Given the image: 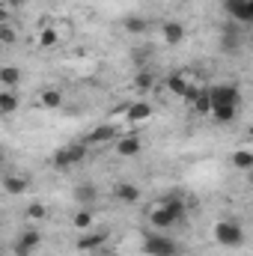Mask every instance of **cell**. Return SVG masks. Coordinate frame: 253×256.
I'll return each mask as SVG.
<instances>
[{"mask_svg":"<svg viewBox=\"0 0 253 256\" xmlns=\"http://www.w3.org/2000/svg\"><path fill=\"white\" fill-rule=\"evenodd\" d=\"M182 218H185V202H182V200H173V196L158 200V202L152 206V212H149V224H152L155 230H167V226L179 224Z\"/></svg>","mask_w":253,"mask_h":256,"instance_id":"6da1fadb","label":"cell"},{"mask_svg":"<svg viewBox=\"0 0 253 256\" xmlns=\"http://www.w3.org/2000/svg\"><path fill=\"white\" fill-rule=\"evenodd\" d=\"M212 236L220 248H242L244 244V230H242L238 220H218Z\"/></svg>","mask_w":253,"mask_h":256,"instance_id":"7a4b0ae2","label":"cell"},{"mask_svg":"<svg viewBox=\"0 0 253 256\" xmlns=\"http://www.w3.org/2000/svg\"><path fill=\"white\" fill-rule=\"evenodd\" d=\"M208 96V104L212 108H224V104H232V108H242V90L236 84H214L206 90Z\"/></svg>","mask_w":253,"mask_h":256,"instance_id":"3957f363","label":"cell"},{"mask_svg":"<svg viewBox=\"0 0 253 256\" xmlns=\"http://www.w3.org/2000/svg\"><path fill=\"white\" fill-rule=\"evenodd\" d=\"M143 254H146V256H176V254H179V248H176V242H173V238L152 232V236H146V238H143Z\"/></svg>","mask_w":253,"mask_h":256,"instance_id":"277c9868","label":"cell"},{"mask_svg":"<svg viewBox=\"0 0 253 256\" xmlns=\"http://www.w3.org/2000/svg\"><path fill=\"white\" fill-rule=\"evenodd\" d=\"M86 143L80 140V143H72V146H63L57 155H54V167H60V170H68V167H74V164H80L84 158H86Z\"/></svg>","mask_w":253,"mask_h":256,"instance_id":"5b68a950","label":"cell"},{"mask_svg":"<svg viewBox=\"0 0 253 256\" xmlns=\"http://www.w3.org/2000/svg\"><path fill=\"white\" fill-rule=\"evenodd\" d=\"M42 244V236H39V230H24V232H18L15 236V244H12V250H15V256H30L36 248Z\"/></svg>","mask_w":253,"mask_h":256,"instance_id":"8992f818","label":"cell"},{"mask_svg":"<svg viewBox=\"0 0 253 256\" xmlns=\"http://www.w3.org/2000/svg\"><path fill=\"white\" fill-rule=\"evenodd\" d=\"M167 86H170L173 96H182V98H188V102L196 96V90L190 86V74L188 72H176V74H170V78H167Z\"/></svg>","mask_w":253,"mask_h":256,"instance_id":"52a82bcc","label":"cell"},{"mask_svg":"<svg viewBox=\"0 0 253 256\" xmlns=\"http://www.w3.org/2000/svg\"><path fill=\"white\" fill-rule=\"evenodd\" d=\"M226 12L238 24H250L253 21V0H226Z\"/></svg>","mask_w":253,"mask_h":256,"instance_id":"ba28073f","label":"cell"},{"mask_svg":"<svg viewBox=\"0 0 253 256\" xmlns=\"http://www.w3.org/2000/svg\"><path fill=\"white\" fill-rule=\"evenodd\" d=\"M114 137H116V128L114 126H96L90 134H86L84 143H86V146H104V143H110Z\"/></svg>","mask_w":253,"mask_h":256,"instance_id":"9c48e42d","label":"cell"},{"mask_svg":"<svg viewBox=\"0 0 253 256\" xmlns=\"http://www.w3.org/2000/svg\"><path fill=\"white\" fill-rule=\"evenodd\" d=\"M146 120H152V108H149V104L137 102V104H128L126 108V122L128 126H140V122H146Z\"/></svg>","mask_w":253,"mask_h":256,"instance_id":"30bf717a","label":"cell"},{"mask_svg":"<svg viewBox=\"0 0 253 256\" xmlns=\"http://www.w3.org/2000/svg\"><path fill=\"white\" fill-rule=\"evenodd\" d=\"M161 39L167 45H182L185 42V27L179 21H167V24H161Z\"/></svg>","mask_w":253,"mask_h":256,"instance_id":"8fae6325","label":"cell"},{"mask_svg":"<svg viewBox=\"0 0 253 256\" xmlns=\"http://www.w3.org/2000/svg\"><path fill=\"white\" fill-rule=\"evenodd\" d=\"M140 149H143V143H140L137 134H126L122 140H116V155L120 158H134Z\"/></svg>","mask_w":253,"mask_h":256,"instance_id":"7c38bea8","label":"cell"},{"mask_svg":"<svg viewBox=\"0 0 253 256\" xmlns=\"http://www.w3.org/2000/svg\"><path fill=\"white\" fill-rule=\"evenodd\" d=\"M108 242V232H92V230H86L80 238H78V250H96V248H102Z\"/></svg>","mask_w":253,"mask_h":256,"instance_id":"4fadbf2b","label":"cell"},{"mask_svg":"<svg viewBox=\"0 0 253 256\" xmlns=\"http://www.w3.org/2000/svg\"><path fill=\"white\" fill-rule=\"evenodd\" d=\"M27 188H30V179L27 176H6L3 179V191L6 194H12V196H21V194H27Z\"/></svg>","mask_w":253,"mask_h":256,"instance_id":"5bb4252c","label":"cell"},{"mask_svg":"<svg viewBox=\"0 0 253 256\" xmlns=\"http://www.w3.org/2000/svg\"><path fill=\"white\" fill-rule=\"evenodd\" d=\"M114 196H116L120 202L131 206V202H137V200H140V188H137V185H131V182H122V185H116V188H114Z\"/></svg>","mask_w":253,"mask_h":256,"instance_id":"9a60e30c","label":"cell"},{"mask_svg":"<svg viewBox=\"0 0 253 256\" xmlns=\"http://www.w3.org/2000/svg\"><path fill=\"white\" fill-rule=\"evenodd\" d=\"M39 104L45 110H57V108H63V92L60 90H42L39 92Z\"/></svg>","mask_w":253,"mask_h":256,"instance_id":"2e32d148","label":"cell"},{"mask_svg":"<svg viewBox=\"0 0 253 256\" xmlns=\"http://www.w3.org/2000/svg\"><path fill=\"white\" fill-rule=\"evenodd\" d=\"M80 206H90V202H96L98 200V191H96V185H90V182H80L78 188H74V194H72Z\"/></svg>","mask_w":253,"mask_h":256,"instance_id":"e0dca14e","label":"cell"},{"mask_svg":"<svg viewBox=\"0 0 253 256\" xmlns=\"http://www.w3.org/2000/svg\"><path fill=\"white\" fill-rule=\"evenodd\" d=\"M232 167H236V170H244V173L253 170V152L248 146H242L238 152H232Z\"/></svg>","mask_w":253,"mask_h":256,"instance_id":"ac0fdd59","label":"cell"},{"mask_svg":"<svg viewBox=\"0 0 253 256\" xmlns=\"http://www.w3.org/2000/svg\"><path fill=\"white\" fill-rule=\"evenodd\" d=\"M18 80H21V72H18L15 66H3V68H0V86H3V90H15Z\"/></svg>","mask_w":253,"mask_h":256,"instance_id":"d6986e66","label":"cell"},{"mask_svg":"<svg viewBox=\"0 0 253 256\" xmlns=\"http://www.w3.org/2000/svg\"><path fill=\"white\" fill-rule=\"evenodd\" d=\"M18 104H21V98H18L15 90H3L0 92V114H15Z\"/></svg>","mask_w":253,"mask_h":256,"instance_id":"ffe728a7","label":"cell"},{"mask_svg":"<svg viewBox=\"0 0 253 256\" xmlns=\"http://www.w3.org/2000/svg\"><path fill=\"white\" fill-rule=\"evenodd\" d=\"M208 114H212V120H214V122H232V120L238 116V108H232V104H224V108H212Z\"/></svg>","mask_w":253,"mask_h":256,"instance_id":"44dd1931","label":"cell"},{"mask_svg":"<svg viewBox=\"0 0 253 256\" xmlns=\"http://www.w3.org/2000/svg\"><path fill=\"white\" fill-rule=\"evenodd\" d=\"M57 42H60V30H54V27L39 30V48H54Z\"/></svg>","mask_w":253,"mask_h":256,"instance_id":"7402d4cb","label":"cell"},{"mask_svg":"<svg viewBox=\"0 0 253 256\" xmlns=\"http://www.w3.org/2000/svg\"><path fill=\"white\" fill-rule=\"evenodd\" d=\"M74 226H78L80 232L92 230V212H90V208H80V212L74 214Z\"/></svg>","mask_w":253,"mask_h":256,"instance_id":"603a6c76","label":"cell"},{"mask_svg":"<svg viewBox=\"0 0 253 256\" xmlns=\"http://www.w3.org/2000/svg\"><path fill=\"white\" fill-rule=\"evenodd\" d=\"M190 102H194V110H196V114H208V110H212V104H208V96H206V90H200V92H196V96H194Z\"/></svg>","mask_w":253,"mask_h":256,"instance_id":"cb8c5ba5","label":"cell"},{"mask_svg":"<svg viewBox=\"0 0 253 256\" xmlns=\"http://www.w3.org/2000/svg\"><path fill=\"white\" fill-rule=\"evenodd\" d=\"M48 218V208L42 202H30L27 206V220H45Z\"/></svg>","mask_w":253,"mask_h":256,"instance_id":"d4e9b609","label":"cell"},{"mask_svg":"<svg viewBox=\"0 0 253 256\" xmlns=\"http://www.w3.org/2000/svg\"><path fill=\"white\" fill-rule=\"evenodd\" d=\"M126 30L128 33H143L146 30V21L143 18H126Z\"/></svg>","mask_w":253,"mask_h":256,"instance_id":"484cf974","label":"cell"},{"mask_svg":"<svg viewBox=\"0 0 253 256\" xmlns=\"http://www.w3.org/2000/svg\"><path fill=\"white\" fill-rule=\"evenodd\" d=\"M0 42H3V45H12V42H15V30L6 27V24H0Z\"/></svg>","mask_w":253,"mask_h":256,"instance_id":"4316f807","label":"cell"},{"mask_svg":"<svg viewBox=\"0 0 253 256\" xmlns=\"http://www.w3.org/2000/svg\"><path fill=\"white\" fill-rule=\"evenodd\" d=\"M224 48H238V36H236V30H226V36H224Z\"/></svg>","mask_w":253,"mask_h":256,"instance_id":"83f0119b","label":"cell"},{"mask_svg":"<svg viewBox=\"0 0 253 256\" xmlns=\"http://www.w3.org/2000/svg\"><path fill=\"white\" fill-rule=\"evenodd\" d=\"M134 80H137V86H140V90H149V86H152V74H146V72H143V74H137Z\"/></svg>","mask_w":253,"mask_h":256,"instance_id":"f1b7e54d","label":"cell"},{"mask_svg":"<svg viewBox=\"0 0 253 256\" xmlns=\"http://www.w3.org/2000/svg\"><path fill=\"white\" fill-rule=\"evenodd\" d=\"M6 18H9V9H6V6H0V24H6Z\"/></svg>","mask_w":253,"mask_h":256,"instance_id":"f546056e","label":"cell"},{"mask_svg":"<svg viewBox=\"0 0 253 256\" xmlns=\"http://www.w3.org/2000/svg\"><path fill=\"white\" fill-rule=\"evenodd\" d=\"M3 164H6V155H3V149H0V170H3Z\"/></svg>","mask_w":253,"mask_h":256,"instance_id":"4dcf8cb0","label":"cell"},{"mask_svg":"<svg viewBox=\"0 0 253 256\" xmlns=\"http://www.w3.org/2000/svg\"><path fill=\"white\" fill-rule=\"evenodd\" d=\"M12 3H15V6H24V3H27V0H12Z\"/></svg>","mask_w":253,"mask_h":256,"instance_id":"1f68e13d","label":"cell"},{"mask_svg":"<svg viewBox=\"0 0 253 256\" xmlns=\"http://www.w3.org/2000/svg\"><path fill=\"white\" fill-rule=\"evenodd\" d=\"M104 256H116V254H104Z\"/></svg>","mask_w":253,"mask_h":256,"instance_id":"d6a6232c","label":"cell"},{"mask_svg":"<svg viewBox=\"0 0 253 256\" xmlns=\"http://www.w3.org/2000/svg\"><path fill=\"white\" fill-rule=\"evenodd\" d=\"M0 256H3V248H0Z\"/></svg>","mask_w":253,"mask_h":256,"instance_id":"836d02e7","label":"cell"}]
</instances>
